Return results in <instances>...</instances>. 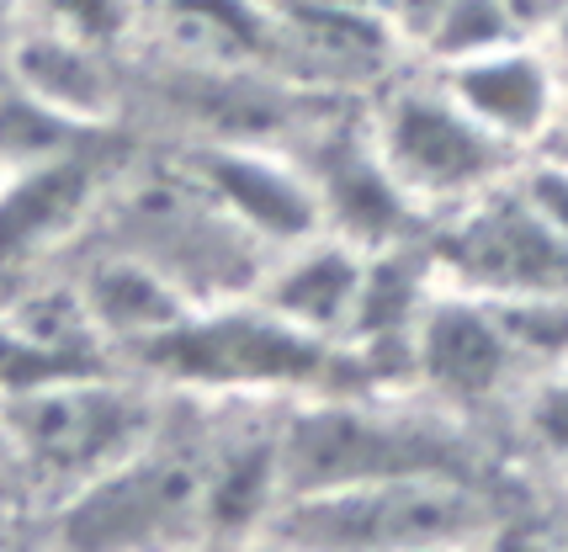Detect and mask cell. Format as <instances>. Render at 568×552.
<instances>
[{"mask_svg":"<svg viewBox=\"0 0 568 552\" xmlns=\"http://www.w3.org/2000/svg\"><path fill=\"white\" fill-rule=\"evenodd\" d=\"M91 207V176L74 165L70 150L17 165L0 181V260H22L59 245Z\"/></svg>","mask_w":568,"mask_h":552,"instance_id":"cell-14","label":"cell"},{"mask_svg":"<svg viewBox=\"0 0 568 552\" xmlns=\"http://www.w3.org/2000/svg\"><path fill=\"white\" fill-rule=\"evenodd\" d=\"M85 314L97 325L101 340H123V346H144L160 329H171L186 308H197V298H186L165 272H154L149 260L118 251L106 266L91 272L85 282Z\"/></svg>","mask_w":568,"mask_h":552,"instance_id":"cell-16","label":"cell"},{"mask_svg":"<svg viewBox=\"0 0 568 552\" xmlns=\"http://www.w3.org/2000/svg\"><path fill=\"white\" fill-rule=\"evenodd\" d=\"M192 186L245 228L261 251H287L297 239L320 234V197L308 171H297L272 150L255 144H207L192 160Z\"/></svg>","mask_w":568,"mask_h":552,"instance_id":"cell-10","label":"cell"},{"mask_svg":"<svg viewBox=\"0 0 568 552\" xmlns=\"http://www.w3.org/2000/svg\"><path fill=\"white\" fill-rule=\"evenodd\" d=\"M564 150H568V144H564Z\"/></svg>","mask_w":568,"mask_h":552,"instance_id":"cell-26","label":"cell"},{"mask_svg":"<svg viewBox=\"0 0 568 552\" xmlns=\"http://www.w3.org/2000/svg\"><path fill=\"white\" fill-rule=\"evenodd\" d=\"M0 181H6V165H0Z\"/></svg>","mask_w":568,"mask_h":552,"instance_id":"cell-24","label":"cell"},{"mask_svg":"<svg viewBox=\"0 0 568 552\" xmlns=\"http://www.w3.org/2000/svg\"><path fill=\"white\" fill-rule=\"evenodd\" d=\"M409 377L425 382L442 403H484L526 372L499 329L495 308L478 293L436 282L420 325L409 335Z\"/></svg>","mask_w":568,"mask_h":552,"instance_id":"cell-9","label":"cell"},{"mask_svg":"<svg viewBox=\"0 0 568 552\" xmlns=\"http://www.w3.org/2000/svg\"><path fill=\"white\" fill-rule=\"evenodd\" d=\"M207 527V457L149 436L133 457L64 494V542L149 548Z\"/></svg>","mask_w":568,"mask_h":552,"instance_id":"cell-6","label":"cell"},{"mask_svg":"<svg viewBox=\"0 0 568 552\" xmlns=\"http://www.w3.org/2000/svg\"><path fill=\"white\" fill-rule=\"evenodd\" d=\"M442 91L510 154L542 150L564 127V64L537 32L442 64Z\"/></svg>","mask_w":568,"mask_h":552,"instance_id":"cell-8","label":"cell"},{"mask_svg":"<svg viewBox=\"0 0 568 552\" xmlns=\"http://www.w3.org/2000/svg\"><path fill=\"white\" fill-rule=\"evenodd\" d=\"M436 276L478 298H526V293H568V245L520 202L510 171L452 207V224L436 239Z\"/></svg>","mask_w":568,"mask_h":552,"instance_id":"cell-7","label":"cell"},{"mask_svg":"<svg viewBox=\"0 0 568 552\" xmlns=\"http://www.w3.org/2000/svg\"><path fill=\"white\" fill-rule=\"evenodd\" d=\"M154 22L175 53L213 75H240L276 53L272 6L261 0H154Z\"/></svg>","mask_w":568,"mask_h":552,"instance_id":"cell-15","label":"cell"},{"mask_svg":"<svg viewBox=\"0 0 568 552\" xmlns=\"http://www.w3.org/2000/svg\"><path fill=\"white\" fill-rule=\"evenodd\" d=\"M520 430L542 457L568 468V361L542 367L526 377V399H520Z\"/></svg>","mask_w":568,"mask_h":552,"instance_id":"cell-18","label":"cell"},{"mask_svg":"<svg viewBox=\"0 0 568 552\" xmlns=\"http://www.w3.org/2000/svg\"><path fill=\"white\" fill-rule=\"evenodd\" d=\"M558 133H568V70H564V127Z\"/></svg>","mask_w":568,"mask_h":552,"instance_id":"cell-22","label":"cell"},{"mask_svg":"<svg viewBox=\"0 0 568 552\" xmlns=\"http://www.w3.org/2000/svg\"><path fill=\"white\" fill-rule=\"evenodd\" d=\"M0 420L11 452L70 494L144 447L154 436V403L91 372H64L17 388Z\"/></svg>","mask_w":568,"mask_h":552,"instance_id":"cell-4","label":"cell"},{"mask_svg":"<svg viewBox=\"0 0 568 552\" xmlns=\"http://www.w3.org/2000/svg\"><path fill=\"white\" fill-rule=\"evenodd\" d=\"M372 154L383 160L398 197L415 213H452L489 192L520 154L489 139L468 112L436 85H404L377 106L367 127Z\"/></svg>","mask_w":568,"mask_h":552,"instance_id":"cell-5","label":"cell"},{"mask_svg":"<svg viewBox=\"0 0 568 552\" xmlns=\"http://www.w3.org/2000/svg\"><path fill=\"white\" fill-rule=\"evenodd\" d=\"M526 32H531V22L520 17L510 0H446L442 17L425 27V38L415 49H425V59L442 70V64L489 53L499 43H516Z\"/></svg>","mask_w":568,"mask_h":552,"instance_id":"cell-17","label":"cell"},{"mask_svg":"<svg viewBox=\"0 0 568 552\" xmlns=\"http://www.w3.org/2000/svg\"><path fill=\"white\" fill-rule=\"evenodd\" d=\"M276 6H293V11H372L377 17V0H276Z\"/></svg>","mask_w":568,"mask_h":552,"instance_id":"cell-21","label":"cell"},{"mask_svg":"<svg viewBox=\"0 0 568 552\" xmlns=\"http://www.w3.org/2000/svg\"><path fill=\"white\" fill-rule=\"evenodd\" d=\"M537 38H542L547 49H552V59L568 70V0H552V11H547L542 27H537Z\"/></svg>","mask_w":568,"mask_h":552,"instance_id":"cell-20","label":"cell"},{"mask_svg":"<svg viewBox=\"0 0 568 552\" xmlns=\"http://www.w3.org/2000/svg\"><path fill=\"white\" fill-rule=\"evenodd\" d=\"M308 181H314V197H320V218L329 234H341L362 251H377V245H398V228L415 213L409 202L398 197V186L388 181L383 160L372 154V139L362 133L356 144L341 139V144H324L308 165Z\"/></svg>","mask_w":568,"mask_h":552,"instance_id":"cell-12","label":"cell"},{"mask_svg":"<svg viewBox=\"0 0 568 552\" xmlns=\"http://www.w3.org/2000/svg\"><path fill=\"white\" fill-rule=\"evenodd\" d=\"M446 0H377V17L388 22V32H394L398 43H420L425 27L442 17Z\"/></svg>","mask_w":568,"mask_h":552,"instance_id":"cell-19","label":"cell"},{"mask_svg":"<svg viewBox=\"0 0 568 552\" xmlns=\"http://www.w3.org/2000/svg\"><path fill=\"white\" fill-rule=\"evenodd\" d=\"M144 372L165 377L186 393L213 399H276V393H335V377L346 351L308 329L287 325L266 303L245 298L197 303L171 329L139 346Z\"/></svg>","mask_w":568,"mask_h":552,"instance_id":"cell-1","label":"cell"},{"mask_svg":"<svg viewBox=\"0 0 568 552\" xmlns=\"http://www.w3.org/2000/svg\"><path fill=\"white\" fill-rule=\"evenodd\" d=\"M11 80L17 91H27L38 106L59 112L74 127L106 123L118 112V80L106 70V59L85 32H70V27H38L17 38Z\"/></svg>","mask_w":568,"mask_h":552,"instance_id":"cell-13","label":"cell"},{"mask_svg":"<svg viewBox=\"0 0 568 552\" xmlns=\"http://www.w3.org/2000/svg\"><path fill=\"white\" fill-rule=\"evenodd\" d=\"M484 527L489 504L468 473H404L293 494L261 536L287 548H463L484 542Z\"/></svg>","mask_w":568,"mask_h":552,"instance_id":"cell-3","label":"cell"},{"mask_svg":"<svg viewBox=\"0 0 568 552\" xmlns=\"http://www.w3.org/2000/svg\"><path fill=\"white\" fill-rule=\"evenodd\" d=\"M282 500L404 473H463L468 452L446 420L394 403L308 393L276 430Z\"/></svg>","mask_w":568,"mask_h":552,"instance_id":"cell-2","label":"cell"},{"mask_svg":"<svg viewBox=\"0 0 568 552\" xmlns=\"http://www.w3.org/2000/svg\"><path fill=\"white\" fill-rule=\"evenodd\" d=\"M564 473H568V468H564Z\"/></svg>","mask_w":568,"mask_h":552,"instance_id":"cell-25","label":"cell"},{"mask_svg":"<svg viewBox=\"0 0 568 552\" xmlns=\"http://www.w3.org/2000/svg\"><path fill=\"white\" fill-rule=\"evenodd\" d=\"M362 266H367L362 245L320 228V234L287 245L276 260H266V272H261V282L250 293L266 303L272 314H282L287 325L341 346L351 325V308H356V293H362Z\"/></svg>","mask_w":568,"mask_h":552,"instance_id":"cell-11","label":"cell"},{"mask_svg":"<svg viewBox=\"0 0 568 552\" xmlns=\"http://www.w3.org/2000/svg\"><path fill=\"white\" fill-rule=\"evenodd\" d=\"M6 17H11V0H0V27H6Z\"/></svg>","mask_w":568,"mask_h":552,"instance_id":"cell-23","label":"cell"}]
</instances>
